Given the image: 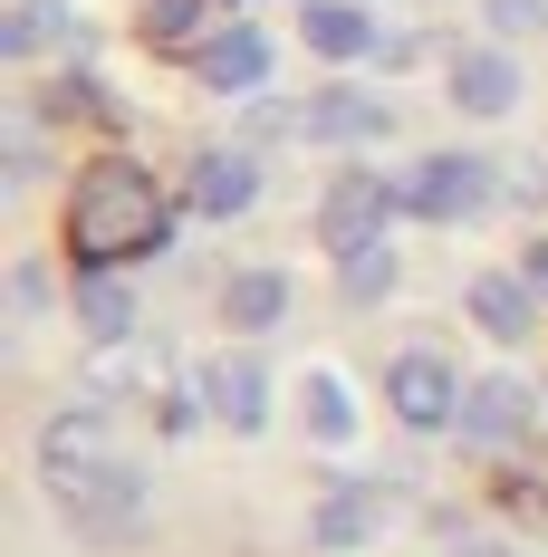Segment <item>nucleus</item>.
<instances>
[{"mask_svg":"<svg viewBox=\"0 0 548 557\" xmlns=\"http://www.w3.org/2000/svg\"><path fill=\"white\" fill-rule=\"evenodd\" d=\"M39 481H49L58 519L77 529V539H135L145 529V471L107 443V423L97 413H58L49 433H39Z\"/></svg>","mask_w":548,"mask_h":557,"instance_id":"f257e3e1","label":"nucleus"},{"mask_svg":"<svg viewBox=\"0 0 548 557\" xmlns=\"http://www.w3.org/2000/svg\"><path fill=\"white\" fill-rule=\"evenodd\" d=\"M165 240H173V202H165V183H155V173L125 164V154L87 164L77 202H68V250H77V270H125V260H155Z\"/></svg>","mask_w":548,"mask_h":557,"instance_id":"f03ea898","label":"nucleus"},{"mask_svg":"<svg viewBox=\"0 0 548 557\" xmlns=\"http://www.w3.org/2000/svg\"><path fill=\"white\" fill-rule=\"evenodd\" d=\"M394 193H404V212H414V222H472V212H491L500 183H491L482 154H424Z\"/></svg>","mask_w":548,"mask_h":557,"instance_id":"7ed1b4c3","label":"nucleus"},{"mask_svg":"<svg viewBox=\"0 0 548 557\" xmlns=\"http://www.w3.org/2000/svg\"><path fill=\"white\" fill-rule=\"evenodd\" d=\"M385 404H394L404 433H452V423H462V375L442 366L434 346H404V356L385 366Z\"/></svg>","mask_w":548,"mask_h":557,"instance_id":"20e7f679","label":"nucleus"},{"mask_svg":"<svg viewBox=\"0 0 548 557\" xmlns=\"http://www.w3.org/2000/svg\"><path fill=\"white\" fill-rule=\"evenodd\" d=\"M472 451H510L539 433V394L529 375H482V385H462V423H452Z\"/></svg>","mask_w":548,"mask_h":557,"instance_id":"39448f33","label":"nucleus"},{"mask_svg":"<svg viewBox=\"0 0 548 557\" xmlns=\"http://www.w3.org/2000/svg\"><path fill=\"white\" fill-rule=\"evenodd\" d=\"M394 183H376V173H337L328 183V202H318V240H328L337 260L346 250H366V240H385V222H394Z\"/></svg>","mask_w":548,"mask_h":557,"instance_id":"423d86ee","label":"nucleus"},{"mask_svg":"<svg viewBox=\"0 0 548 557\" xmlns=\"http://www.w3.org/2000/svg\"><path fill=\"white\" fill-rule=\"evenodd\" d=\"M193 77L221 87V97H251V87H270V39L241 20V29H212L203 49H193Z\"/></svg>","mask_w":548,"mask_h":557,"instance_id":"0eeeda50","label":"nucleus"},{"mask_svg":"<svg viewBox=\"0 0 548 557\" xmlns=\"http://www.w3.org/2000/svg\"><path fill=\"white\" fill-rule=\"evenodd\" d=\"M462 308H472V327H491L500 346H520V336L539 327V288H529V270H482L472 288H462Z\"/></svg>","mask_w":548,"mask_h":557,"instance_id":"6e6552de","label":"nucleus"},{"mask_svg":"<svg viewBox=\"0 0 548 557\" xmlns=\"http://www.w3.org/2000/svg\"><path fill=\"white\" fill-rule=\"evenodd\" d=\"M203 404H212L231 433H260V423H270V366H260V356H212Z\"/></svg>","mask_w":548,"mask_h":557,"instance_id":"1a4fd4ad","label":"nucleus"},{"mask_svg":"<svg viewBox=\"0 0 548 557\" xmlns=\"http://www.w3.org/2000/svg\"><path fill=\"white\" fill-rule=\"evenodd\" d=\"M299 125H308L318 145H366V135H385V125H394V107H385L376 87H318Z\"/></svg>","mask_w":548,"mask_h":557,"instance_id":"9d476101","label":"nucleus"},{"mask_svg":"<svg viewBox=\"0 0 548 557\" xmlns=\"http://www.w3.org/2000/svg\"><path fill=\"white\" fill-rule=\"evenodd\" d=\"M260 202V164L251 154H231V145H212L203 164H193V212H212V222H241Z\"/></svg>","mask_w":548,"mask_h":557,"instance_id":"9b49d317","label":"nucleus"},{"mask_svg":"<svg viewBox=\"0 0 548 557\" xmlns=\"http://www.w3.org/2000/svg\"><path fill=\"white\" fill-rule=\"evenodd\" d=\"M452 107L462 115H510L520 107V67H510L500 49H472L462 67H452Z\"/></svg>","mask_w":548,"mask_h":557,"instance_id":"f8f14e48","label":"nucleus"},{"mask_svg":"<svg viewBox=\"0 0 548 557\" xmlns=\"http://www.w3.org/2000/svg\"><path fill=\"white\" fill-rule=\"evenodd\" d=\"M221 318H231V336H260L289 318V278L279 270H241L231 288H221Z\"/></svg>","mask_w":548,"mask_h":557,"instance_id":"ddd939ff","label":"nucleus"},{"mask_svg":"<svg viewBox=\"0 0 548 557\" xmlns=\"http://www.w3.org/2000/svg\"><path fill=\"white\" fill-rule=\"evenodd\" d=\"M376 519H385V491H328L308 509V539L318 548H356V539H376Z\"/></svg>","mask_w":548,"mask_h":557,"instance_id":"4468645a","label":"nucleus"},{"mask_svg":"<svg viewBox=\"0 0 548 557\" xmlns=\"http://www.w3.org/2000/svg\"><path fill=\"white\" fill-rule=\"evenodd\" d=\"M77 327H87V346H125V327H135V298H125V278H107V270L77 278Z\"/></svg>","mask_w":548,"mask_h":557,"instance_id":"2eb2a0df","label":"nucleus"},{"mask_svg":"<svg viewBox=\"0 0 548 557\" xmlns=\"http://www.w3.org/2000/svg\"><path fill=\"white\" fill-rule=\"evenodd\" d=\"M299 29H308V49H318V58H366V49H376V29H366L356 0H308Z\"/></svg>","mask_w":548,"mask_h":557,"instance_id":"dca6fc26","label":"nucleus"},{"mask_svg":"<svg viewBox=\"0 0 548 557\" xmlns=\"http://www.w3.org/2000/svg\"><path fill=\"white\" fill-rule=\"evenodd\" d=\"M299 413H308V433L318 443H356V394H346V375H308V394H299Z\"/></svg>","mask_w":548,"mask_h":557,"instance_id":"f3484780","label":"nucleus"},{"mask_svg":"<svg viewBox=\"0 0 548 557\" xmlns=\"http://www.w3.org/2000/svg\"><path fill=\"white\" fill-rule=\"evenodd\" d=\"M394 240H366V250H346V308H376L385 288H394Z\"/></svg>","mask_w":548,"mask_h":557,"instance_id":"a211bd4d","label":"nucleus"},{"mask_svg":"<svg viewBox=\"0 0 548 557\" xmlns=\"http://www.w3.org/2000/svg\"><path fill=\"white\" fill-rule=\"evenodd\" d=\"M39 39H58V0H20V20H10V58H29Z\"/></svg>","mask_w":548,"mask_h":557,"instance_id":"6ab92c4d","label":"nucleus"},{"mask_svg":"<svg viewBox=\"0 0 548 557\" xmlns=\"http://www.w3.org/2000/svg\"><path fill=\"white\" fill-rule=\"evenodd\" d=\"M193 20H203V0H145V29L155 39H193Z\"/></svg>","mask_w":548,"mask_h":557,"instance_id":"aec40b11","label":"nucleus"},{"mask_svg":"<svg viewBox=\"0 0 548 557\" xmlns=\"http://www.w3.org/2000/svg\"><path fill=\"white\" fill-rule=\"evenodd\" d=\"M482 10H491L500 29H539V20H548V0H482Z\"/></svg>","mask_w":548,"mask_h":557,"instance_id":"412c9836","label":"nucleus"},{"mask_svg":"<svg viewBox=\"0 0 548 557\" xmlns=\"http://www.w3.org/2000/svg\"><path fill=\"white\" fill-rule=\"evenodd\" d=\"M155 433H165V443L193 433V394H155Z\"/></svg>","mask_w":548,"mask_h":557,"instance_id":"4be33fe9","label":"nucleus"},{"mask_svg":"<svg viewBox=\"0 0 548 557\" xmlns=\"http://www.w3.org/2000/svg\"><path fill=\"white\" fill-rule=\"evenodd\" d=\"M529 288H539V298H548V240H539V250H529Z\"/></svg>","mask_w":548,"mask_h":557,"instance_id":"5701e85b","label":"nucleus"}]
</instances>
